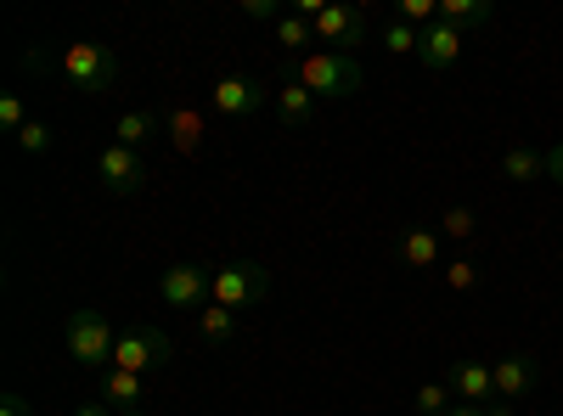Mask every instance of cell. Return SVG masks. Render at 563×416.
<instances>
[{"instance_id": "cell-1", "label": "cell", "mask_w": 563, "mask_h": 416, "mask_svg": "<svg viewBox=\"0 0 563 416\" xmlns=\"http://www.w3.org/2000/svg\"><path fill=\"white\" fill-rule=\"evenodd\" d=\"M288 79H299L316 102H344V97H355V90H361L366 74H361V63L344 57V52H305Z\"/></svg>"}, {"instance_id": "cell-2", "label": "cell", "mask_w": 563, "mask_h": 416, "mask_svg": "<svg viewBox=\"0 0 563 416\" xmlns=\"http://www.w3.org/2000/svg\"><path fill=\"white\" fill-rule=\"evenodd\" d=\"M63 79L79 85L85 97H102V90L119 85V57L102 40H74V45H63Z\"/></svg>"}, {"instance_id": "cell-3", "label": "cell", "mask_w": 563, "mask_h": 416, "mask_svg": "<svg viewBox=\"0 0 563 416\" xmlns=\"http://www.w3.org/2000/svg\"><path fill=\"white\" fill-rule=\"evenodd\" d=\"M63 344L79 366H90V372H102V366H113V344L119 333L108 327V315L102 310H74L68 315V327H63Z\"/></svg>"}, {"instance_id": "cell-4", "label": "cell", "mask_w": 563, "mask_h": 416, "mask_svg": "<svg viewBox=\"0 0 563 416\" xmlns=\"http://www.w3.org/2000/svg\"><path fill=\"white\" fill-rule=\"evenodd\" d=\"M158 299L180 315H203L214 304V270L209 265H192V259H180L158 276Z\"/></svg>"}, {"instance_id": "cell-5", "label": "cell", "mask_w": 563, "mask_h": 416, "mask_svg": "<svg viewBox=\"0 0 563 416\" xmlns=\"http://www.w3.org/2000/svg\"><path fill=\"white\" fill-rule=\"evenodd\" d=\"M271 299V270L265 265H254V259H231V265H220L214 270V304H225V310H260Z\"/></svg>"}, {"instance_id": "cell-6", "label": "cell", "mask_w": 563, "mask_h": 416, "mask_svg": "<svg viewBox=\"0 0 563 416\" xmlns=\"http://www.w3.org/2000/svg\"><path fill=\"white\" fill-rule=\"evenodd\" d=\"M97 180H102L108 198H135V192H147L153 169H147V158H141V153H130V147L113 142V147L97 153Z\"/></svg>"}, {"instance_id": "cell-7", "label": "cell", "mask_w": 563, "mask_h": 416, "mask_svg": "<svg viewBox=\"0 0 563 416\" xmlns=\"http://www.w3.org/2000/svg\"><path fill=\"white\" fill-rule=\"evenodd\" d=\"M113 366H119V372L147 378L153 366H169V338L158 327H124L119 344H113ZM113 366H108V372H113Z\"/></svg>"}, {"instance_id": "cell-8", "label": "cell", "mask_w": 563, "mask_h": 416, "mask_svg": "<svg viewBox=\"0 0 563 416\" xmlns=\"http://www.w3.org/2000/svg\"><path fill=\"white\" fill-rule=\"evenodd\" d=\"M310 29H316V52H344V57H355V45L366 40L361 7H327Z\"/></svg>"}, {"instance_id": "cell-9", "label": "cell", "mask_w": 563, "mask_h": 416, "mask_svg": "<svg viewBox=\"0 0 563 416\" xmlns=\"http://www.w3.org/2000/svg\"><path fill=\"white\" fill-rule=\"evenodd\" d=\"M260 108H265V90L249 74H225L209 90V113H220V119H254Z\"/></svg>"}, {"instance_id": "cell-10", "label": "cell", "mask_w": 563, "mask_h": 416, "mask_svg": "<svg viewBox=\"0 0 563 416\" xmlns=\"http://www.w3.org/2000/svg\"><path fill=\"white\" fill-rule=\"evenodd\" d=\"M467 52V34L451 29V23H434V29H422V45H417V68L422 74H451Z\"/></svg>"}, {"instance_id": "cell-11", "label": "cell", "mask_w": 563, "mask_h": 416, "mask_svg": "<svg viewBox=\"0 0 563 416\" xmlns=\"http://www.w3.org/2000/svg\"><path fill=\"white\" fill-rule=\"evenodd\" d=\"M490 372H496V400H501V405L530 400V389H536V378H541L530 355H501V360L490 366Z\"/></svg>"}, {"instance_id": "cell-12", "label": "cell", "mask_w": 563, "mask_h": 416, "mask_svg": "<svg viewBox=\"0 0 563 416\" xmlns=\"http://www.w3.org/2000/svg\"><path fill=\"white\" fill-rule=\"evenodd\" d=\"M451 394L462 405H496V372L485 360H456L451 366Z\"/></svg>"}, {"instance_id": "cell-13", "label": "cell", "mask_w": 563, "mask_h": 416, "mask_svg": "<svg viewBox=\"0 0 563 416\" xmlns=\"http://www.w3.org/2000/svg\"><path fill=\"white\" fill-rule=\"evenodd\" d=\"M271 102H276V124H282V130H305V124L316 119V97H310L299 79H282V85L271 90Z\"/></svg>"}, {"instance_id": "cell-14", "label": "cell", "mask_w": 563, "mask_h": 416, "mask_svg": "<svg viewBox=\"0 0 563 416\" xmlns=\"http://www.w3.org/2000/svg\"><path fill=\"white\" fill-rule=\"evenodd\" d=\"M113 135H119V147L141 153V147H153L158 135H164V119H158V113H147V108H124V113H119V124H113Z\"/></svg>"}, {"instance_id": "cell-15", "label": "cell", "mask_w": 563, "mask_h": 416, "mask_svg": "<svg viewBox=\"0 0 563 416\" xmlns=\"http://www.w3.org/2000/svg\"><path fill=\"white\" fill-rule=\"evenodd\" d=\"M400 265H406V270H434V265H440V231H434V225H406Z\"/></svg>"}, {"instance_id": "cell-16", "label": "cell", "mask_w": 563, "mask_h": 416, "mask_svg": "<svg viewBox=\"0 0 563 416\" xmlns=\"http://www.w3.org/2000/svg\"><path fill=\"white\" fill-rule=\"evenodd\" d=\"M164 135L175 142V153H198V147H203V113H198V108H169Z\"/></svg>"}, {"instance_id": "cell-17", "label": "cell", "mask_w": 563, "mask_h": 416, "mask_svg": "<svg viewBox=\"0 0 563 416\" xmlns=\"http://www.w3.org/2000/svg\"><path fill=\"white\" fill-rule=\"evenodd\" d=\"M490 18H496L490 0H440V23H451V29H462V34L485 29Z\"/></svg>"}, {"instance_id": "cell-18", "label": "cell", "mask_w": 563, "mask_h": 416, "mask_svg": "<svg viewBox=\"0 0 563 416\" xmlns=\"http://www.w3.org/2000/svg\"><path fill=\"white\" fill-rule=\"evenodd\" d=\"M501 175L512 180V187H530V180L547 175V153H536V147H507V153H501Z\"/></svg>"}, {"instance_id": "cell-19", "label": "cell", "mask_w": 563, "mask_h": 416, "mask_svg": "<svg viewBox=\"0 0 563 416\" xmlns=\"http://www.w3.org/2000/svg\"><path fill=\"white\" fill-rule=\"evenodd\" d=\"M102 400L108 405H124V411H135L141 400H147V378H135V372H102Z\"/></svg>"}, {"instance_id": "cell-20", "label": "cell", "mask_w": 563, "mask_h": 416, "mask_svg": "<svg viewBox=\"0 0 563 416\" xmlns=\"http://www.w3.org/2000/svg\"><path fill=\"white\" fill-rule=\"evenodd\" d=\"M192 321H198V338H203V344H214V349L238 338V310H225V304H209V310H203V315H192Z\"/></svg>"}, {"instance_id": "cell-21", "label": "cell", "mask_w": 563, "mask_h": 416, "mask_svg": "<svg viewBox=\"0 0 563 416\" xmlns=\"http://www.w3.org/2000/svg\"><path fill=\"white\" fill-rule=\"evenodd\" d=\"M276 45H282V52H294V63H299V57H305V45H316L310 18H299V12H282V18H276Z\"/></svg>"}, {"instance_id": "cell-22", "label": "cell", "mask_w": 563, "mask_h": 416, "mask_svg": "<svg viewBox=\"0 0 563 416\" xmlns=\"http://www.w3.org/2000/svg\"><path fill=\"white\" fill-rule=\"evenodd\" d=\"M12 142H18V153L23 158H52V147H57V135H52V124H40V119H29L18 135H12Z\"/></svg>"}, {"instance_id": "cell-23", "label": "cell", "mask_w": 563, "mask_h": 416, "mask_svg": "<svg viewBox=\"0 0 563 416\" xmlns=\"http://www.w3.org/2000/svg\"><path fill=\"white\" fill-rule=\"evenodd\" d=\"M451 405H456L451 383H422V389L411 394V416H445Z\"/></svg>"}, {"instance_id": "cell-24", "label": "cell", "mask_w": 563, "mask_h": 416, "mask_svg": "<svg viewBox=\"0 0 563 416\" xmlns=\"http://www.w3.org/2000/svg\"><path fill=\"white\" fill-rule=\"evenodd\" d=\"M440 237H451V243H474V237H479V220H474V209H445V220H440Z\"/></svg>"}, {"instance_id": "cell-25", "label": "cell", "mask_w": 563, "mask_h": 416, "mask_svg": "<svg viewBox=\"0 0 563 416\" xmlns=\"http://www.w3.org/2000/svg\"><path fill=\"white\" fill-rule=\"evenodd\" d=\"M395 23L434 29V23H440V0H400V7H395Z\"/></svg>"}, {"instance_id": "cell-26", "label": "cell", "mask_w": 563, "mask_h": 416, "mask_svg": "<svg viewBox=\"0 0 563 416\" xmlns=\"http://www.w3.org/2000/svg\"><path fill=\"white\" fill-rule=\"evenodd\" d=\"M417 45H422V29H411V23H389L384 29V52L389 57H417Z\"/></svg>"}, {"instance_id": "cell-27", "label": "cell", "mask_w": 563, "mask_h": 416, "mask_svg": "<svg viewBox=\"0 0 563 416\" xmlns=\"http://www.w3.org/2000/svg\"><path fill=\"white\" fill-rule=\"evenodd\" d=\"M474 282H479V265L474 259H451L445 265V288L451 293H474Z\"/></svg>"}, {"instance_id": "cell-28", "label": "cell", "mask_w": 563, "mask_h": 416, "mask_svg": "<svg viewBox=\"0 0 563 416\" xmlns=\"http://www.w3.org/2000/svg\"><path fill=\"white\" fill-rule=\"evenodd\" d=\"M29 124V108H23V97H0V130L7 135H18Z\"/></svg>"}, {"instance_id": "cell-29", "label": "cell", "mask_w": 563, "mask_h": 416, "mask_svg": "<svg viewBox=\"0 0 563 416\" xmlns=\"http://www.w3.org/2000/svg\"><path fill=\"white\" fill-rule=\"evenodd\" d=\"M243 18H254V23H276V18H282V0H243Z\"/></svg>"}, {"instance_id": "cell-30", "label": "cell", "mask_w": 563, "mask_h": 416, "mask_svg": "<svg viewBox=\"0 0 563 416\" xmlns=\"http://www.w3.org/2000/svg\"><path fill=\"white\" fill-rule=\"evenodd\" d=\"M0 416H34V405L23 394H0Z\"/></svg>"}, {"instance_id": "cell-31", "label": "cell", "mask_w": 563, "mask_h": 416, "mask_svg": "<svg viewBox=\"0 0 563 416\" xmlns=\"http://www.w3.org/2000/svg\"><path fill=\"white\" fill-rule=\"evenodd\" d=\"M547 180H552V187H563V142L547 153Z\"/></svg>"}, {"instance_id": "cell-32", "label": "cell", "mask_w": 563, "mask_h": 416, "mask_svg": "<svg viewBox=\"0 0 563 416\" xmlns=\"http://www.w3.org/2000/svg\"><path fill=\"white\" fill-rule=\"evenodd\" d=\"M74 416H119V411H108V400H97V405H79Z\"/></svg>"}, {"instance_id": "cell-33", "label": "cell", "mask_w": 563, "mask_h": 416, "mask_svg": "<svg viewBox=\"0 0 563 416\" xmlns=\"http://www.w3.org/2000/svg\"><path fill=\"white\" fill-rule=\"evenodd\" d=\"M445 416H485V405H462V400H456V405H451Z\"/></svg>"}, {"instance_id": "cell-34", "label": "cell", "mask_w": 563, "mask_h": 416, "mask_svg": "<svg viewBox=\"0 0 563 416\" xmlns=\"http://www.w3.org/2000/svg\"><path fill=\"white\" fill-rule=\"evenodd\" d=\"M485 416H512V405H501V400H496V405H485Z\"/></svg>"}, {"instance_id": "cell-35", "label": "cell", "mask_w": 563, "mask_h": 416, "mask_svg": "<svg viewBox=\"0 0 563 416\" xmlns=\"http://www.w3.org/2000/svg\"><path fill=\"white\" fill-rule=\"evenodd\" d=\"M119 416H141V411H119Z\"/></svg>"}]
</instances>
